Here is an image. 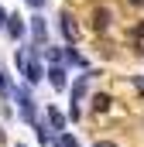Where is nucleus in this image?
Here are the masks:
<instances>
[{
  "mask_svg": "<svg viewBox=\"0 0 144 147\" xmlns=\"http://www.w3.org/2000/svg\"><path fill=\"white\" fill-rule=\"evenodd\" d=\"M14 99H17V113H21V120L24 123H38V110H35V99H31V92L24 89V86H17L14 89Z\"/></svg>",
  "mask_w": 144,
  "mask_h": 147,
  "instance_id": "obj_1",
  "label": "nucleus"
},
{
  "mask_svg": "<svg viewBox=\"0 0 144 147\" xmlns=\"http://www.w3.org/2000/svg\"><path fill=\"white\" fill-rule=\"evenodd\" d=\"M45 79H48L52 89H58V92L69 89V69H65V65H48V69H45Z\"/></svg>",
  "mask_w": 144,
  "mask_h": 147,
  "instance_id": "obj_2",
  "label": "nucleus"
},
{
  "mask_svg": "<svg viewBox=\"0 0 144 147\" xmlns=\"http://www.w3.org/2000/svg\"><path fill=\"white\" fill-rule=\"evenodd\" d=\"M21 75H24V82H28V86H38V82L45 79V65H41L38 58H31V55H28V62H24Z\"/></svg>",
  "mask_w": 144,
  "mask_h": 147,
  "instance_id": "obj_3",
  "label": "nucleus"
},
{
  "mask_svg": "<svg viewBox=\"0 0 144 147\" xmlns=\"http://www.w3.org/2000/svg\"><path fill=\"white\" fill-rule=\"evenodd\" d=\"M31 38H35V48H31V51L45 48V41H48V24H45V17H41V14L31 17Z\"/></svg>",
  "mask_w": 144,
  "mask_h": 147,
  "instance_id": "obj_4",
  "label": "nucleus"
},
{
  "mask_svg": "<svg viewBox=\"0 0 144 147\" xmlns=\"http://www.w3.org/2000/svg\"><path fill=\"white\" fill-rule=\"evenodd\" d=\"M65 123H69V116L58 110V106H48V130L52 134H65Z\"/></svg>",
  "mask_w": 144,
  "mask_h": 147,
  "instance_id": "obj_5",
  "label": "nucleus"
},
{
  "mask_svg": "<svg viewBox=\"0 0 144 147\" xmlns=\"http://www.w3.org/2000/svg\"><path fill=\"white\" fill-rule=\"evenodd\" d=\"M58 31H62V38H65V45H75V24H72V14H69V10L58 14Z\"/></svg>",
  "mask_w": 144,
  "mask_h": 147,
  "instance_id": "obj_6",
  "label": "nucleus"
},
{
  "mask_svg": "<svg viewBox=\"0 0 144 147\" xmlns=\"http://www.w3.org/2000/svg\"><path fill=\"white\" fill-rule=\"evenodd\" d=\"M96 72H89V75H79L75 82H72V106H79L82 99H86V89H89V79H93Z\"/></svg>",
  "mask_w": 144,
  "mask_h": 147,
  "instance_id": "obj_7",
  "label": "nucleus"
},
{
  "mask_svg": "<svg viewBox=\"0 0 144 147\" xmlns=\"http://www.w3.org/2000/svg\"><path fill=\"white\" fill-rule=\"evenodd\" d=\"M110 21H113V10H110V7H96V10H93V28H96V31H107Z\"/></svg>",
  "mask_w": 144,
  "mask_h": 147,
  "instance_id": "obj_8",
  "label": "nucleus"
},
{
  "mask_svg": "<svg viewBox=\"0 0 144 147\" xmlns=\"http://www.w3.org/2000/svg\"><path fill=\"white\" fill-rule=\"evenodd\" d=\"M7 34L14 38V41L24 38V21H21V14H7Z\"/></svg>",
  "mask_w": 144,
  "mask_h": 147,
  "instance_id": "obj_9",
  "label": "nucleus"
},
{
  "mask_svg": "<svg viewBox=\"0 0 144 147\" xmlns=\"http://www.w3.org/2000/svg\"><path fill=\"white\" fill-rule=\"evenodd\" d=\"M110 103H113V99H110L107 92H96V96H93V110H96V113H107Z\"/></svg>",
  "mask_w": 144,
  "mask_h": 147,
  "instance_id": "obj_10",
  "label": "nucleus"
},
{
  "mask_svg": "<svg viewBox=\"0 0 144 147\" xmlns=\"http://www.w3.org/2000/svg\"><path fill=\"white\" fill-rule=\"evenodd\" d=\"M52 144H55V147H79V140H75L72 134H58V137H55Z\"/></svg>",
  "mask_w": 144,
  "mask_h": 147,
  "instance_id": "obj_11",
  "label": "nucleus"
},
{
  "mask_svg": "<svg viewBox=\"0 0 144 147\" xmlns=\"http://www.w3.org/2000/svg\"><path fill=\"white\" fill-rule=\"evenodd\" d=\"M0 96H14V86H10V79H7L3 69H0Z\"/></svg>",
  "mask_w": 144,
  "mask_h": 147,
  "instance_id": "obj_12",
  "label": "nucleus"
},
{
  "mask_svg": "<svg viewBox=\"0 0 144 147\" xmlns=\"http://www.w3.org/2000/svg\"><path fill=\"white\" fill-rule=\"evenodd\" d=\"M24 3H28V7H31V10H41V7H45V3H48V0H24Z\"/></svg>",
  "mask_w": 144,
  "mask_h": 147,
  "instance_id": "obj_13",
  "label": "nucleus"
},
{
  "mask_svg": "<svg viewBox=\"0 0 144 147\" xmlns=\"http://www.w3.org/2000/svg\"><path fill=\"white\" fill-rule=\"evenodd\" d=\"M134 86H137V89L144 92V75H134Z\"/></svg>",
  "mask_w": 144,
  "mask_h": 147,
  "instance_id": "obj_14",
  "label": "nucleus"
},
{
  "mask_svg": "<svg viewBox=\"0 0 144 147\" xmlns=\"http://www.w3.org/2000/svg\"><path fill=\"white\" fill-rule=\"evenodd\" d=\"M0 28H7V10L0 7Z\"/></svg>",
  "mask_w": 144,
  "mask_h": 147,
  "instance_id": "obj_15",
  "label": "nucleus"
},
{
  "mask_svg": "<svg viewBox=\"0 0 144 147\" xmlns=\"http://www.w3.org/2000/svg\"><path fill=\"white\" fill-rule=\"evenodd\" d=\"M96 147H117V144H113V140H100Z\"/></svg>",
  "mask_w": 144,
  "mask_h": 147,
  "instance_id": "obj_16",
  "label": "nucleus"
},
{
  "mask_svg": "<svg viewBox=\"0 0 144 147\" xmlns=\"http://www.w3.org/2000/svg\"><path fill=\"white\" fill-rule=\"evenodd\" d=\"M127 3H130V7H144V0H127Z\"/></svg>",
  "mask_w": 144,
  "mask_h": 147,
  "instance_id": "obj_17",
  "label": "nucleus"
},
{
  "mask_svg": "<svg viewBox=\"0 0 144 147\" xmlns=\"http://www.w3.org/2000/svg\"><path fill=\"white\" fill-rule=\"evenodd\" d=\"M134 34H137V38H141V34H144V24H137V28H134Z\"/></svg>",
  "mask_w": 144,
  "mask_h": 147,
  "instance_id": "obj_18",
  "label": "nucleus"
},
{
  "mask_svg": "<svg viewBox=\"0 0 144 147\" xmlns=\"http://www.w3.org/2000/svg\"><path fill=\"white\" fill-rule=\"evenodd\" d=\"M17 147H28V144H17Z\"/></svg>",
  "mask_w": 144,
  "mask_h": 147,
  "instance_id": "obj_19",
  "label": "nucleus"
}]
</instances>
